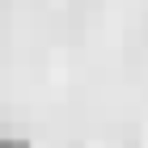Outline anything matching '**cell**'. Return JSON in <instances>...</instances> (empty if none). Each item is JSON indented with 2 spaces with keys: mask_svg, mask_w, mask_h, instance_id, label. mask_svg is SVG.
<instances>
[{
  "mask_svg": "<svg viewBox=\"0 0 148 148\" xmlns=\"http://www.w3.org/2000/svg\"><path fill=\"white\" fill-rule=\"evenodd\" d=\"M0 148H30L25 136H0Z\"/></svg>",
  "mask_w": 148,
  "mask_h": 148,
  "instance_id": "cell-1",
  "label": "cell"
}]
</instances>
